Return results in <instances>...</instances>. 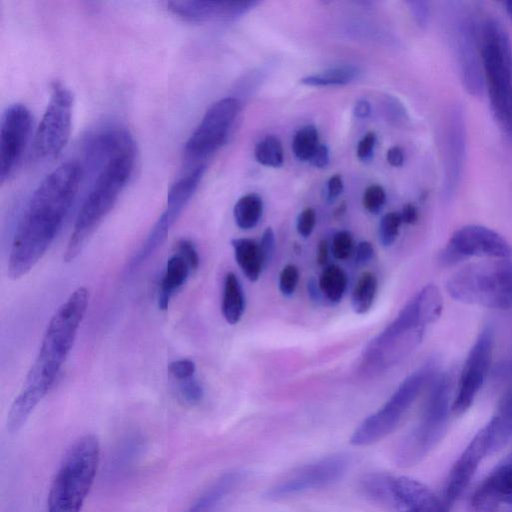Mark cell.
Here are the masks:
<instances>
[{"label":"cell","mask_w":512,"mask_h":512,"mask_svg":"<svg viewBox=\"0 0 512 512\" xmlns=\"http://www.w3.org/2000/svg\"><path fill=\"white\" fill-rule=\"evenodd\" d=\"M83 167L63 162L47 174L30 196L12 240L7 274L17 280L38 263L55 239L78 193Z\"/></svg>","instance_id":"obj_1"},{"label":"cell","mask_w":512,"mask_h":512,"mask_svg":"<svg viewBox=\"0 0 512 512\" xmlns=\"http://www.w3.org/2000/svg\"><path fill=\"white\" fill-rule=\"evenodd\" d=\"M89 302V291L78 287L56 309L38 353L7 415V430L17 432L53 387L77 336Z\"/></svg>","instance_id":"obj_2"},{"label":"cell","mask_w":512,"mask_h":512,"mask_svg":"<svg viewBox=\"0 0 512 512\" xmlns=\"http://www.w3.org/2000/svg\"><path fill=\"white\" fill-rule=\"evenodd\" d=\"M134 162L135 146L119 152L92 169L96 175L77 214L64 250V262H72L79 256L91 235L114 207L131 177Z\"/></svg>","instance_id":"obj_3"},{"label":"cell","mask_w":512,"mask_h":512,"mask_svg":"<svg viewBox=\"0 0 512 512\" xmlns=\"http://www.w3.org/2000/svg\"><path fill=\"white\" fill-rule=\"evenodd\" d=\"M479 47L484 85L500 127L512 135V48L507 31L493 17L479 23Z\"/></svg>","instance_id":"obj_4"},{"label":"cell","mask_w":512,"mask_h":512,"mask_svg":"<svg viewBox=\"0 0 512 512\" xmlns=\"http://www.w3.org/2000/svg\"><path fill=\"white\" fill-rule=\"evenodd\" d=\"M456 301L496 310L512 309V259L490 258L468 263L446 281Z\"/></svg>","instance_id":"obj_5"},{"label":"cell","mask_w":512,"mask_h":512,"mask_svg":"<svg viewBox=\"0 0 512 512\" xmlns=\"http://www.w3.org/2000/svg\"><path fill=\"white\" fill-rule=\"evenodd\" d=\"M100 458L98 439L91 434L74 442L48 493L47 512H80L93 484Z\"/></svg>","instance_id":"obj_6"},{"label":"cell","mask_w":512,"mask_h":512,"mask_svg":"<svg viewBox=\"0 0 512 512\" xmlns=\"http://www.w3.org/2000/svg\"><path fill=\"white\" fill-rule=\"evenodd\" d=\"M450 392L449 376H436L418 423L397 445L394 458L399 467L417 465L443 438L452 406Z\"/></svg>","instance_id":"obj_7"},{"label":"cell","mask_w":512,"mask_h":512,"mask_svg":"<svg viewBox=\"0 0 512 512\" xmlns=\"http://www.w3.org/2000/svg\"><path fill=\"white\" fill-rule=\"evenodd\" d=\"M437 320L435 314L416 295L366 351L367 360L387 367L409 354L422 340L427 325Z\"/></svg>","instance_id":"obj_8"},{"label":"cell","mask_w":512,"mask_h":512,"mask_svg":"<svg viewBox=\"0 0 512 512\" xmlns=\"http://www.w3.org/2000/svg\"><path fill=\"white\" fill-rule=\"evenodd\" d=\"M363 495L396 512H449L442 498L424 483L387 473H370L360 481Z\"/></svg>","instance_id":"obj_9"},{"label":"cell","mask_w":512,"mask_h":512,"mask_svg":"<svg viewBox=\"0 0 512 512\" xmlns=\"http://www.w3.org/2000/svg\"><path fill=\"white\" fill-rule=\"evenodd\" d=\"M435 372L433 366L425 365L407 376L389 400L358 425L350 437V443L354 446H368L388 436L423 389L432 383L436 377Z\"/></svg>","instance_id":"obj_10"},{"label":"cell","mask_w":512,"mask_h":512,"mask_svg":"<svg viewBox=\"0 0 512 512\" xmlns=\"http://www.w3.org/2000/svg\"><path fill=\"white\" fill-rule=\"evenodd\" d=\"M73 104L72 91L61 81L54 80L47 106L33 137V160H50L61 153L71 133Z\"/></svg>","instance_id":"obj_11"},{"label":"cell","mask_w":512,"mask_h":512,"mask_svg":"<svg viewBox=\"0 0 512 512\" xmlns=\"http://www.w3.org/2000/svg\"><path fill=\"white\" fill-rule=\"evenodd\" d=\"M481 17L475 9L458 7L450 19V34L458 69L465 89L479 95L484 89L479 47V23Z\"/></svg>","instance_id":"obj_12"},{"label":"cell","mask_w":512,"mask_h":512,"mask_svg":"<svg viewBox=\"0 0 512 512\" xmlns=\"http://www.w3.org/2000/svg\"><path fill=\"white\" fill-rule=\"evenodd\" d=\"M204 170L205 165L199 164L171 185L164 211L150 230L145 241L131 258L128 270H134L141 265L164 243L170 229L197 189Z\"/></svg>","instance_id":"obj_13"},{"label":"cell","mask_w":512,"mask_h":512,"mask_svg":"<svg viewBox=\"0 0 512 512\" xmlns=\"http://www.w3.org/2000/svg\"><path fill=\"white\" fill-rule=\"evenodd\" d=\"M239 108L240 102L232 97L212 104L185 143V159L200 161L218 150L225 143Z\"/></svg>","instance_id":"obj_14"},{"label":"cell","mask_w":512,"mask_h":512,"mask_svg":"<svg viewBox=\"0 0 512 512\" xmlns=\"http://www.w3.org/2000/svg\"><path fill=\"white\" fill-rule=\"evenodd\" d=\"M470 257L512 259V246L494 230L481 225H466L456 230L439 254L444 266Z\"/></svg>","instance_id":"obj_15"},{"label":"cell","mask_w":512,"mask_h":512,"mask_svg":"<svg viewBox=\"0 0 512 512\" xmlns=\"http://www.w3.org/2000/svg\"><path fill=\"white\" fill-rule=\"evenodd\" d=\"M349 458L333 454L293 470L275 483L266 493L267 498L280 500L307 491L330 486L346 472Z\"/></svg>","instance_id":"obj_16"},{"label":"cell","mask_w":512,"mask_h":512,"mask_svg":"<svg viewBox=\"0 0 512 512\" xmlns=\"http://www.w3.org/2000/svg\"><path fill=\"white\" fill-rule=\"evenodd\" d=\"M494 349V331L484 328L471 347L461 370L451 412L460 416L473 404L488 375Z\"/></svg>","instance_id":"obj_17"},{"label":"cell","mask_w":512,"mask_h":512,"mask_svg":"<svg viewBox=\"0 0 512 512\" xmlns=\"http://www.w3.org/2000/svg\"><path fill=\"white\" fill-rule=\"evenodd\" d=\"M32 115L21 103L7 106L0 123V182L9 180L19 167L31 133Z\"/></svg>","instance_id":"obj_18"},{"label":"cell","mask_w":512,"mask_h":512,"mask_svg":"<svg viewBox=\"0 0 512 512\" xmlns=\"http://www.w3.org/2000/svg\"><path fill=\"white\" fill-rule=\"evenodd\" d=\"M443 151V193L451 198L461 181L466 154V129L463 110L460 105L450 106L442 125Z\"/></svg>","instance_id":"obj_19"},{"label":"cell","mask_w":512,"mask_h":512,"mask_svg":"<svg viewBox=\"0 0 512 512\" xmlns=\"http://www.w3.org/2000/svg\"><path fill=\"white\" fill-rule=\"evenodd\" d=\"M491 454V442L484 425L469 442L447 475L441 498L448 510L467 488L481 461Z\"/></svg>","instance_id":"obj_20"},{"label":"cell","mask_w":512,"mask_h":512,"mask_svg":"<svg viewBox=\"0 0 512 512\" xmlns=\"http://www.w3.org/2000/svg\"><path fill=\"white\" fill-rule=\"evenodd\" d=\"M470 505L474 512H498L502 505L512 506V463L492 471L475 489Z\"/></svg>","instance_id":"obj_21"},{"label":"cell","mask_w":512,"mask_h":512,"mask_svg":"<svg viewBox=\"0 0 512 512\" xmlns=\"http://www.w3.org/2000/svg\"><path fill=\"white\" fill-rule=\"evenodd\" d=\"M257 2L232 1H169L168 9L178 17L190 22H205L217 19H227L241 15Z\"/></svg>","instance_id":"obj_22"},{"label":"cell","mask_w":512,"mask_h":512,"mask_svg":"<svg viewBox=\"0 0 512 512\" xmlns=\"http://www.w3.org/2000/svg\"><path fill=\"white\" fill-rule=\"evenodd\" d=\"M244 478L245 473L239 470L221 475L185 512H219Z\"/></svg>","instance_id":"obj_23"},{"label":"cell","mask_w":512,"mask_h":512,"mask_svg":"<svg viewBox=\"0 0 512 512\" xmlns=\"http://www.w3.org/2000/svg\"><path fill=\"white\" fill-rule=\"evenodd\" d=\"M485 427L489 434L493 454L504 447L512 437V390L502 396L496 411Z\"/></svg>","instance_id":"obj_24"},{"label":"cell","mask_w":512,"mask_h":512,"mask_svg":"<svg viewBox=\"0 0 512 512\" xmlns=\"http://www.w3.org/2000/svg\"><path fill=\"white\" fill-rule=\"evenodd\" d=\"M191 271L188 262L178 253L167 260L158 291L160 310L168 309L172 296L186 282Z\"/></svg>","instance_id":"obj_25"},{"label":"cell","mask_w":512,"mask_h":512,"mask_svg":"<svg viewBox=\"0 0 512 512\" xmlns=\"http://www.w3.org/2000/svg\"><path fill=\"white\" fill-rule=\"evenodd\" d=\"M231 245L238 266L246 278L252 282L257 281L265 268L259 242L251 238L232 239Z\"/></svg>","instance_id":"obj_26"},{"label":"cell","mask_w":512,"mask_h":512,"mask_svg":"<svg viewBox=\"0 0 512 512\" xmlns=\"http://www.w3.org/2000/svg\"><path fill=\"white\" fill-rule=\"evenodd\" d=\"M245 310V296L238 277L233 272L225 275L221 311L225 320L233 325L240 321Z\"/></svg>","instance_id":"obj_27"},{"label":"cell","mask_w":512,"mask_h":512,"mask_svg":"<svg viewBox=\"0 0 512 512\" xmlns=\"http://www.w3.org/2000/svg\"><path fill=\"white\" fill-rule=\"evenodd\" d=\"M360 75L358 67L353 65H341L328 68L320 73L302 78V84L308 86H336L346 85Z\"/></svg>","instance_id":"obj_28"},{"label":"cell","mask_w":512,"mask_h":512,"mask_svg":"<svg viewBox=\"0 0 512 512\" xmlns=\"http://www.w3.org/2000/svg\"><path fill=\"white\" fill-rule=\"evenodd\" d=\"M263 213V202L255 193L241 197L234 206L233 215L237 226L248 230L254 228Z\"/></svg>","instance_id":"obj_29"},{"label":"cell","mask_w":512,"mask_h":512,"mask_svg":"<svg viewBox=\"0 0 512 512\" xmlns=\"http://www.w3.org/2000/svg\"><path fill=\"white\" fill-rule=\"evenodd\" d=\"M347 283L346 273L337 265L325 267L318 281L322 294L332 303L341 301L346 291Z\"/></svg>","instance_id":"obj_30"},{"label":"cell","mask_w":512,"mask_h":512,"mask_svg":"<svg viewBox=\"0 0 512 512\" xmlns=\"http://www.w3.org/2000/svg\"><path fill=\"white\" fill-rule=\"evenodd\" d=\"M377 278L374 273L366 271L359 277L351 296L353 311L364 314L370 310L377 292Z\"/></svg>","instance_id":"obj_31"},{"label":"cell","mask_w":512,"mask_h":512,"mask_svg":"<svg viewBox=\"0 0 512 512\" xmlns=\"http://www.w3.org/2000/svg\"><path fill=\"white\" fill-rule=\"evenodd\" d=\"M319 144L317 128L306 125L294 135L292 149L297 159L310 161Z\"/></svg>","instance_id":"obj_32"},{"label":"cell","mask_w":512,"mask_h":512,"mask_svg":"<svg viewBox=\"0 0 512 512\" xmlns=\"http://www.w3.org/2000/svg\"><path fill=\"white\" fill-rule=\"evenodd\" d=\"M256 160L267 167H280L283 164V148L280 140L273 135L266 136L255 147Z\"/></svg>","instance_id":"obj_33"},{"label":"cell","mask_w":512,"mask_h":512,"mask_svg":"<svg viewBox=\"0 0 512 512\" xmlns=\"http://www.w3.org/2000/svg\"><path fill=\"white\" fill-rule=\"evenodd\" d=\"M402 223L400 212H390L382 217L379 225V240L383 246L388 247L395 242Z\"/></svg>","instance_id":"obj_34"},{"label":"cell","mask_w":512,"mask_h":512,"mask_svg":"<svg viewBox=\"0 0 512 512\" xmlns=\"http://www.w3.org/2000/svg\"><path fill=\"white\" fill-rule=\"evenodd\" d=\"M331 252L335 259L345 260L353 252V238L350 232L342 230L337 232L332 240Z\"/></svg>","instance_id":"obj_35"},{"label":"cell","mask_w":512,"mask_h":512,"mask_svg":"<svg viewBox=\"0 0 512 512\" xmlns=\"http://www.w3.org/2000/svg\"><path fill=\"white\" fill-rule=\"evenodd\" d=\"M386 201L384 189L379 185L369 186L363 196V205L372 214H378Z\"/></svg>","instance_id":"obj_36"},{"label":"cell","mask_w":512,"mask_h":512,"mask_svg":"<svg viewBox=\"0 0 512 512\" xmlns=\"http://www.w3.org/2000/svg\"><path fill=\"white\" fill-rule=\"evenodd\" d=\"M299 281L298 268L293 264L283 267L279 275V289L284 296H291Z\"/></svg>","instance_id":"obj_37"},{"label":"cell","mask_w":512,"mask_h":512,"mask_svg":"<svg viewBox=\"0 0 512 512\" xmlns=\"http://www.w3.org/2000/svg\"><path fill=\"white\" fill-rule=\"evenodd\" d=\"M180 382L179 394L186 403L193 405L201 401L204 391L195 377Z\"/></svg>","instance_id":"obj_38"},{"label":"cell","mask_w":512,"mask_h":512,"mask_svg":"<svg viewBox=\"0 0 512 512\" xmlns=\"http://www.w3.org/2000/svg\"><path fill=\"white\" fill-rule=\"evenodd\" d=\"M195 370V363L187 358L175 360L168 366L169 373L173 378L179 381H184L194 377Z\"/></svg>","instance_id":"obj_39"},{"label":"cell","mask_w":512,"mask_h":512,"mask_svg":"<svg viewBox=\"0 0 512 512\" xmlns=\"http://www.w3.org/2000/svg\"><path fill=\"white\" fill-rule=\"evenodd\" d=\"M177 253L180 254L190 265L192 271L196 270L199 266V255L197 249L192 241L182 238L177 244Z\"/></svg>","instance_id":"obj_40"},{"label":"cell","mask_w":512,"mask_h":512,"mask_svg":"<svg viewBox=\"0 0 512 512\" xmlns=\"http://www.w3.org/2000/svg\"><path fill=\"white\" fill-rule=\"evenodd\" d=\"M316 224V213L312 208L304 209L297 217V232L302 237H309Z\"/></svg>","instance_id":"obj_41"},{"label":"cell","mask_w":512,"mask_h":512,"mask_svg":"<svg viewBox=\"0 0 512 512\" xmlns=\"http://www.w3.org/2000/svg\"><path fill=\"white\" fill-rule=\"evenodd\" d=\"M259 246H260L263 262H264V265L266 268L272 259V256L274 253V248H275V235H274L272 228L267 227L265 229V231L262 234L261 240L259 242Z\"/></svg>","instance_id":"obj_42"},{"label":"cell","mask_w":512,"mask_h":512,"mask_svg":"<svg viewBox=\"0 0 512 512\" xmlns=\"http://www.w3.org/2000/svg\"><path fill=\"white\" fill-rule=\"evenodd\" d=\"M407 4L415 22L420 27H425L429 21V3L426 1H409Z\"/></svg>","instance_id":"obj_43"},{"label":"cell","mask_w":512,"mask_h":512,"mask_svg":"<svg viewBox=\"0 0 512 512\" xmlns=\"http://www.w3.org/2000/svg\"><path fill=\"white\" fill-rule=\"evenodd\" d=\"M376 143V135L373 132L367 133L358 143L357 156L361 161L371 159Z\"/></svg>","instance_id":"obj_44"},{"label":"cell","mask_w":512,"mask_h":512,"mask_svg":"<svg viewBox=\"0 0 512 512\" xmlns=\"http://www.w3.org/2000/svg\"><path fill=\"white\" fill-rule=\"evenodd\" d=\"M374 254V248L368 241H361L355 247V262L364 265L369 262Z\"/></svg>","instance_id":"obj_45"},{"label":"cell","mask_w":512,"mask_h":512,"mask_svg":"<svg viewBox=\"0 0 512 512\" xmlns=\"http://www.w3.org/2000/svg\"><path fill=\"white\" fill-rule=\"evenodd\" d=\"M309 162L317 168L326 167L329 162V150L327 146L319 144Z\"/></svg>","instance_id":"obj_46"},{"label":"cell","mask_w":512,"mask_h":512,"mask_svg":"<svg viewBox=\"0 0 512 512\" xmlns=\"http://www.w3.org/2000/svg\"><path fill=\"white\" fill-rule=\"evenodd\" d=\"M343 191V181L340 175H333L327 183V200L333 201Z\"/></svg>","instance_id":"obj_47"},{"label":"cell","mask_w":512,"mask_h":512,"mask_svg":"<svg viewBox=\"0 0 512 512\" xmlns=\"http://www.w3.org/2000/svg\"><path fill=\"white\" fill-rule=\"evenodd\" d=\"M387 161L394 167H399L404 162V154L400 147L394 146L387 151Z\"/></svg>","instance_id":"obj_48"},{"label":"cell","mask_w":512,"mask_h":512,"mask_svg":"<svg viewBox=\"0 0 512 512\" xmlns=\"http://www.w3.org/2000/svg\"><path fill=\"white\" fill-rule=\"evenodd\" d=\"M403 223L414 224L418 219L417 208L413 204H406L400 212Z\"/></svg>","instance_id":"obj_49"},{"label":"cell","mask_w":512,"mask_h":512,"mask_svg":"<svg viewBox=\"0 0 512 512\" xmlns=\"http://www.w3.org/2000/svg\"><path fill=\"white\" fill-rule=\"evenodd\" d=\"M371 112V106L366 100H360L354 107V114L358 118H366Z\"/></svg>","instance_id":"obj_50"},{"label":"cell","mask_w":512,"mask_h":512,"mask_svg":"<svg viewBox=\"0 0 512 512\" xmlns=\"http://www.w3.org/2000/svg\"><path fill=\"white\" fill-rule=\"evenodd\" d=\"M307 290H308V294H309L310 298L313 301H316V302L320 301L322 292H321L319 284L316 282V280L311 278L308 281Z\"/></svg>","instance_id":"obj_51"},{"label":"cell","mask_w":512,"mask_h":512,"mask_svg":"<svg viewBox=\"0 0 512 512\" xmlns=\"http://www.w3.org/2000/svg\"><path fill=\"white\" fill-rule=\"evenodd\" d=\"M329 255V245L326 240H322L318 246L317 261L320 265L326 263Z\"/></svg>","instance_id":"obj_52"},{"label":"cell","mask_w":512,"mask_h":512,"mask_svg":"<svg viewBox=\"0 0 512 512\" xmlns=\"http://www.w3.org/2000/svg\"><path fill=\"white\" fill-rule=\"evenodd\" d=\"M505 10L509 17L512 19V1H506L504 2Z\"/></svg>","instance_id":"obj_53"},{"label":"cell","mask_w":512,"mask_h":512,"mask_svg":"<svg viewBox=\"0 0 512 512\" xmlns=\"http://www.w3.org/2000/svg\"><path fill=\"white\" fill-rule=\"evenodd\" d=\"M508 512H512V509H511V510H509Z\"/></svg>","instance_id":"obj_54"},{"label":"cell","mask_w":512,"mask_h":512,"mask_svg":"<svg viewBox=\"0 0 512 512\" xmlns=\"http://www.w3.org/2000/svg\"><path fill=\"white\" fill-rule=\"evenodd\" d=\"M510 139L512 140V135H511Z\"/></svg>","instance_id":"obj_55"}]
</instances>
